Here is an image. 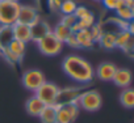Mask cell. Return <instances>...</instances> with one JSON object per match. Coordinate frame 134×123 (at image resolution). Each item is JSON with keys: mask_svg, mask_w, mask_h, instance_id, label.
Instances as JSON below:
<instances>
[{"mask_svg": "<svg viewBox=\"0 0 134 123\" xmlns=\"http://www.w3.org/2000/svg\"><path fill=\"white\" fill-rule=\"evenodd\" d=\"M62 70L71 80L80 85H88L95 77V70L90 62L79 55H69L62 62Z\"/></svg>", "mask_w": 134, "mask_h": 123, "instance_id": "obj_1", "label": "cell"}, {"mask_svg": "<svg viewBox=\"0 0 134 123\" xmlns=\"http://www.w3.org/2000/svg\"><path fill=\"white\" fill-rule=\"evenodd\" d=\"M20 7V2L0 0V26H13L17 22Z\"/></svg>", "mask_w": 134, "mask_h": 123, "instance_id": "obj_2", "label": "cell"}, {"mask_svg": "<svg viewBox=\"0 0 134 123\" xmlns=\"http://www.w3.org/2000/svg\"><path fill=\"white\" fill-rule=\"evenodd\" d=\"M101 103H103V98H101V94L99 93V90H96V89H86L80 94L76 105L79 106V109H83L86 111L93 113V111H97L101 107Z\"/></svg>", "mask_w": 134, "mask_h": 123, "instance_id": "obj_3", "label": "cell"}, {"mask_svg": "<svg viewBox=\"0 0 134 123\" xmlns=\"http://www.w3.org/2000/svg\"><path fill=\"white\" fill-rule=\"evenodd\" d=\"M84 90H86V85L66 87V88H62V89L59 88L54 105L55 106H63V105H70V103H78V100Z\"/></svg>", "mask_w": 134, "mask_h": 123, "instance_id": "obj_4", "label": "cell"}, {"mask_svg": "<svg viewBox=\"0 0 134 123\" xmlns=\"http://www.w3.org/2000/svg\"><path fill=\"white\" fill-rule=\"evenodd\" d=\"M37 47L43 55L54 56V55H58L62 51L63 43L60 41H58L53 33H49L47 35H45L43 38H41L37 42Z\"/></svg>", "mask_w": 134, "mask_h": 123, "instance_id": "obj_5", "label": "cell"}, {"mask_svg": "<svg viewBox=\"0 0 134 123\" xmlns=\"http://www.w3.org/2000/svg\"><path fill=\"white\" fill-rule=\"evenodd\" d=\"M79 111L80 109L76 103L57 106L55 123H74L79 115Z\"/></svg>", "mask_w": 134, "mask_h": 123, "instance_id": "obj_6", "label": "cell"}, {"mask_svg": "<svg viewBox=\"0 0 134 123\" xmlns=\"http://www.w3.org/2000/svg\"><path fill=\"white\" fill-rule=\"evenodd\" d=\"M21 81H23V85L25 87V89H28L30 92H36L46 81V77H45L43 72H41L40 70H28L24 72Z\"/></svg>", "mask_w": 134, "mask_h": 123, "instance_id": "obj_7", "label": "cell"}, {"mask_svg": "<svg viewBox=\"0 0 134 123\" xmlns=\"http://www.w3.org/2000/svg\"><path fill=\"white\" fill-rule=\"evenodd\" d=\"M58 90H59V87L54 83H50V81H45L36 92L34 94L45 103V105H54L55 102V98H57V94H58Z\"/></svg>", "mask_w": 134, "mask_h": 123, "instance_id": "obj_8", "label": "cell"}, {"mask_svg": "<svg viewBox=\"0 0 134 123\" xmlns=\"http://www.w3.org/2000/svg\"><path fill=\"white\" fill-rule=\"evenodd\" d=\"M37 20H40L38 9L33 5H29V4H21L20 12H19V16H17V22L30 26Z\"/></svg>", "mask_w": 134, "mask_h": 123, "instance_id": "obj_9", "label": "cell"}, {"mask_svg": "<svg viewBox=\"0 0 134 123\" xmlns=\"http://www.w3.org/2000/svg\"><path fill=\"white\" fill-rule=\"evenodd\" d=\"M114 12L117 19L124 22H131L134 19V0H120V4Z\"/></svg>", "mask_w": 134, "mask_h": 123, "instance_id": "obj_10", "label": "cell"}, {"mask_svg": "<svg viewBox=\"0 0 134 123\" xmlns=\"http://www.w3.org/2000/svg\"><path fill=\"white\" fill-rule=\"evenodd\" d=\"M116 47L124 50L126 54H130L133 50V33L127 29H122L116 33Z\"/></svg>", "mask_w": 134, "mask_h": 123, "instance_id": "obj_11", "label": "cell"}, {"mask_svg": "<svg viewBox=\"0 0 134 123\" xmlns=\"http://www.w3.org/2000/svg\"><path fill=\"white\" fill-rule=\"evenodd\" d=\"M49 33H51V28L50 25L45 21V20H37L33 25H30V35H32V41L33 42H38L41 38H43L45 35H47Z\"/></svg>", "mask_w": 134, "mask_h": 123, "instance_id": "obj_12", "label": "cell"}, {"mask_svg": "<svg viewBox=\"0 0 134 123\" xmlns=\"http://www.w3.org/2000/svg\"><path fill=\"white\" fill-rule=\"evenodd\" d=\"M116 70H117L116 64L110 63V62H103V63H100L97 66V68L95 71V75L101 81H112Z\"/></svg>", "mask_w": 134, "mask_h": 123, "instance_id": "obj_13", "label": "cell"}, {"mask_svg": "<svg viewBox=\"0 0 134 123\" xmlns=\"http://www.w3.org/2000/svg\"><path fill=\"white\" fill-rule=\"evenodd\" d=\"M131 79H133V76H131L130 70H127V68H117L116 72H114V76H113V80L112 81L117 87L125 89V88H129L130 87Z\"/></svg>", "mask_w": 134, "mask_h": 123, "instance_id": "obj_14", "label": "cell"}, {"mask_svg": "<svg viewBox=\"0 0 134 123\" xmlns=\"http://www.w3.org/2000/svg\"><path fill=\"white\" fill-rule=\"evenodd\" d=\"M74 34L79 43V48H92L95 46V41L91 35L90 29H80Z\"/></svg>", "mask_w": 134, "mask_h": 123, "instance_id": "obj_15", "label": "cell"}, {"mask_svg": "<svg viewBox=\"0 0 134 123\" xmlns=\"http://www.w3.org/2000/svg\"><path fill=\"white\" fill-rule=\"evenodd\" d=\"M12 30H13V37H15V39H17V41H23V42H25V43H28V42L32 41L30 26L16 22V24L12 26Z\"/></svg>", "mask_w": 134, "mask_h": 123, "instance_id": "obj_16", "label": "cell"}, {"mask_svg": "<svg viewBox=\"0 0 134 123\" xmlns=\"http://www.w3.org/2000/svg\"><path fill=\"white\" fill-rule=\"evenodd\" d=\"M43 107H45V103H43L36 94L32 96V97H29V98L26 100L25 109H26L28 114H30V115H33V116H38Z\"/></svg>", "mask_w": 134, "mask_h": 123, "instance_id": "obj_17", "label": "cell"}, {"mask_svg": "<svg viewBox=\"0 0 134 123\" xmlns=\"http://www.w3.org/2000/svg\"><path fill=\"white\" fill-rule=\"evenodd\" d=\"M8 50H9L20 62H23L24 55H25V51H26V43L23 42V41L13 39V41L8 45Z\"/></svg>", "mask_w": 134, "mask_h": 123, "instance_id": "obj_18", "label": "cell"}, {"mask_svg": "<svg viewBox=\"0 0 134 123\" xmlns=\"http://www.w3.org/2000/svg\"><path fill=\"white\" fill-rule=\"evenodd\" d=\"M55 114H57L55 105H45L38 116L41 123H55Z\"/></svg>", "mask_w": 134, "mask_h": 123, "instance_id": "obj_19", "label": "cell"}, {"mask_svg": "<svg viewBox=\"0 0 134 123\" xmlns=\"http://www.w3.org/2000/svg\"><path fill=\"white\" fill-rule=\"evenodd\" d=\"M97 43L105 50L114 48L116 47V32H103Z\"/></svg>", "mask_w": 134, "mask_h": 123, "instance_id": "obj_20", "label": "cell"}, {"mask_svg": "<svg viewBox=\"0 0 134 123\" xmlns=\"http://www.w3.org/2000/svg\"><path fill=\"white\" fill-rule=\"evenodd\" d=\"M15 39L12 26H0V48H5Z\"/></svg>", "mask_w": 134, "mask_h": 123, "instance_id": "obj_21", "label": "cell"}, {"mask_svg": "<svg viewBox=\"0 0 134 123\" xmlns=\"http://www.w3.org/2000/svg\"><path fill=\"white\" fill-rule=\"evenodd\" d=\"M51 33L55 35V38H57L58 41H60L62 43H64V42L67 41V38L71 35L72 32H71L70 28H67V26H64L63 24L58 22V24L54 26V29H51Z\"/></svg>", "mask_w": 134, "mask_h": 123, "instance_id": "obj_22", "label": "cell"}, {"mask_svg": "<svg viewBox=\"0 0 134 123\" xmlns=\"http://www.w3.org/2000/svg\"><path fill=\"white\" fill-rule=\"evenodd\" d=\"M120 102L124 107L133 109L134 107V90L130 88L122 89V92L120 94Z\"/></svg>", "mask_w": 134, "mask_h": 123, "instance_id": "obj_23", "label": "cell"}, {"mask_svg": "<svg viewBox=\"0 0 134 123\" xmlns=\"http://www.w3.org/2000/svg\"><path fill=\"white\" fill-rule=\"evenodd\" d=\"M78 4L75 0H62V4L59 7V12L62 15H74Z\"/></svg>", "mask_w": 134, "mask_h": 123, "instance_id": "obj_24", "label": "cell"}, {"mask_svg": "<svg viewBox=\"0 0 134 123\" xmlns=\"http://www.w3.org/2000/svg\"><path fill=\"white\" fill-rule=\"evenodd\" d=\"M96 22H97L96 21V16L92 12H90L88 15H86L84 17L78 20V25H79L80 29H91Z\"/></svg>", "mask_w": 134, "mask_h": 123, "instance_id": "obj_25", "label": "cell"}, {"mask_svg": "<svg viewBox=\"0 0 134 123\" xmlns=\"http://www.w3.org/2000/svg\"><path fill=\"white\" fill-rule=\"evenodd\" d=\"M0 56H3L4 59H5V62H8V63L11 64V66H17V64H20L21 62L8 50V47H5V48H3L2 50V54H0Z\"/></svg>", "mask_w": 134, "mask_h": 123, "instance_id": "obj_26", "label": "cell"}, {"mask_svg": "<svg viewBox=\"0 0 134 123\" xmlns=\"http://www.w3.org/2000/svg\"><path fill=\"white\" fill-rule=\"evenodd\" d=\"M59 22L63 24L64 26H67V28H70V29H71V28L78 22V19H76L74 15H63Z\"/></svg>", "mask_w": 134, "mask_h": 123, "instance_id": "obj_27", "label": "cell"}, {"mask_svg": "<svg viewBox=\"0 0 134 123\" xmlns=\"http://www.w3.org/2000/svg\"><path fill=\"white\" fill-rule=\"evenodd\" d=\"M90 32H91V35H92L95 43H97L99 39H100V37H101V34H103V26H101V24L96 22V24L90 29Z\"/></svg>", "mask_w": 134, "mask_h": 123, "instance_id": "obj_28", "label": "cell"}, {"mask_svg": "<svg viewBox=\"0 0 134 123\" xmlns=\"http://www.w3.org/2000/svg\"><path fill=\"white\" fill-rule=\"evenodd\" d=\"M101 3L105 7V9H108V11H116V8L120 4V0H101Z\"/></svg>", "mask_w": 134, "mask_h": 123, "instance_id": "obj_29", "label": "cell"}, {"mask_svg": "<svg viewBox=\"0 0 134 123\" xmlns=\"http://www.w3.org/2000/svg\"><path fill=\"white\" fill-rule=\"evenodd\" d=\"M91 11L87 8V7H84V5H78L76 7V9H75V12H74V16L79 20V19H82V17H84L86 15H88Z\"/></svg>", "mask_w": 134, "mask_h": 123, "instance_id": "obj_30", "label": "cell"}, {"mask_svg": "<svg viewBox=\"0 0 134 123\" xmlns=\"http://www.w3.org/2000/svg\"><path fill=\"white\" fill-rule=\"evenodd\" d=\"M67 46H70L71 48H79V43H78V41H76V37H75V34L74 33H71V35L67 38V41L64 42Z\"/></svg>", "mask_w": 134, "mask_h": 123, "instance_id": "obj_31", "label": "cell"}, {"mask_svg": "<svg viewBox=\"0 0 134 123\" xmlns=\"http://www.w3.org/2000/svg\"><path fill=\"white\" fill-rule=\"evenodd\" d=\"M7 2H20V0H7Z\"/></svg>", "mask_w": 134, "mask_h": 123, "instance_id": "obj_32", "label": "cell"}, {"mask_svg": "<svg viewBox=\"0 0 134 123\" xmlns=\"http://www.w3.org/2000/svg\"><path fill=\"white\" fill-rule=\"evenodd\" d=\"M95 2H101V0H95Z\"/></svg>", "mask_w": 134, "mask_h": 123, "instance_id": "obj_33", "label": "cell"}, {"mask_svg": "<svg viewBox=\"0 0 134 123\" xmlns=\"http://www.w3.org/2000/svg\"><path fill=\"white\" fill-rule=\"evenodd\" d=\"M0 54H2V48H0Z\"/></svg>", "mask_w": 134, "mask_h": 123, "instance_id": "obj_34", "label": "cell"}]
</instances>
